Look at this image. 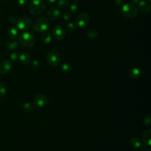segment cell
Instances as JSON below:
<instances>
[{
  "label": "cell",
  "mask_w": 151,
  "mask_h": 151,
  "mask_svg": "<svg viewBox=\"0 0 151 151\" xmlns=\"http://www.w3.org/2000/svg\"><path fill=\"white\" fill-rule=\"evenodd\" d=\"M115 4L117 5H121L123 4L124 0H114Z\"/></svg>",
  "instance_id": "obj_33"
},
{
  "label": "cell",
  "mask_w": 151,
  "mask_h": 151,
  "mask_svg": "<svg viewBox=\"0 0 151 151\" xmlns=\"http://www.w3.org/2000/svg\"><path fill=\"white\" fill-rule=\"evenodd\" d=\"M150 135H151L150 129H147L145 130L142 134V138L146 145L150 146Z\"/></svg>",
  "instance_id": "obj_16"
},
{
  "label": "cell",
  "mask_w": 151,
  "mask_h": 151,
  "mask_svg": "<svg viewBox=\"0 0 151 151\" xmlns=\"http://www.w3.org/2000/svg\"><path fill=\"white\" fill-rule=\"evenodd\" d=\"M69 2V0H59L58 5L61 8H65L68 5Z\"/></svg>",
  "instance_id": "obj_25"
},
{
  "label": "cell",
  "mask_w": 151,
  "mask_h": 151,
  "mask_svg": "<svg viewBox=\"0 0 151 151\" xmlns=\"http://www.w3.org/2000/svg\"><path fill=\"white\" fill-rule=\"evenodd\" d=\"M31 65L32 67L37 68L38 67H39V66H40V63L38 60H34L31 61Z\"/></svg>",
  "instance_id": "obj_29"
},
{
  "label": "cell",
  "mask_w": 151,
  "mask_h": 151,
  "mask_svg": "<svg viewBox=\"0 0 151 151\" xmlns=\"http://www.w3.org/2000/svg\"><path fill=\"white\" fill-rule=\"evenodd\" d=\"M137 9L143 14H147L150 10V5L144 1H139L137 5Z\"/></svg>",
  "instance_id": "obj_12"
},
{
  "label": "cell",
  "mask_w": 151,
  "mask_h": 151,
  "mask_svg": "<svg viewBox=\"0 0 151 151\" xmlns=\"http://www.w3.org/2000/svg\"><path fill=\"white\" fill-rule=\"evenodd\" d=\"M60 55L58 51L53 50H51L48 54L47 60L48 63L51 66L58 65L60 63Z\"/></svg>",
  "instance_id": "obj_5"
},
{
  "label": "cell",
  "mask_w": 151,
  "mask_h": 151,
  "mask_svg": "<svg viewBox=\"0 0 151 151\" xmlns=\"http://www.w3.org/2000/svg\"><path fill=\"white\" fill-rule=\"evenodd\" d=\"M8 35L10 38H15L18 35V29L14 27H10L8 30Z\"/></svg>",
  "instance_id": "obj_18"
},
{
  "label": "cell",
  "mask_w": 151,
  "mask_h": 151,
  "mask_svg": "<svg viewBox=\"0 0 151 151\" xmlns=\"http://www.w3.org/2000/svg\"><path fill=\"white\" fill-rule=\"evenodd\" d=\"M61 15V11L59 8L52 6L50 8L47 12V16L51 20H56Z\"/></svg>",
  "instance_id": "obj_10"
},
{
  "label": "cell",
  "mask_w": 151,
  "mask_h": 151,
  "mask_svg": "<svg viewBox=\"0 0 151 151\" xmlns=\"http://www.w3.org/2000/svg\"><path fill=\"white\" fill-rule=\"evenodd\" d=\"M122 12L123 16L128 18H134L137 15L136 6L131 2L124 4L122 7Z\"/></svg>",
  "instance_id": "obj_2"
},
{
  "label": "cell",
  "mask_w": 151,
  "mask_h": 151,
  "mask_svg": "<svg viewBox=\"0 0 151 151\" xmlns=\"http://www.w3.org/2000/svg\"><path fill=\"white\" fill-rule=\"evenodd\" d=\"M6 94V90L4 86H0V97H3Z\"/></svg>",
  "instance_id": "obj_30"
},
{
  "label": "cell",
  "mask_w": 151,
  "mask_h": 151,
  "mask_svg": "<svg viewBox=\"0 0 151 151\" xmlns=\"http://www.w3.org/2000/svg\"><path fill=\"white\" fill-rule=\"evenodd\" d=\"M70 8L71 11H72L73 12H77L78 9V5L76 2H73L71 4Z\"/></svg>",
  "instance_id": "obj_27"
},
{
  "label": "cell",
  "mask_w": 151,
  "mask_h": 151,
  "mask_svg": "<svg viewBox=\"0 0 151 151\" xmlns=\"http://www.w3.org/2000/svg\"><path fill=\"white\" fill-rule=\"evenodd\" d=\"M19 53L18 52H14L11 54L10 55V61L12 62H16L19 60Z\"/></svg>",
  "instance_id": "obj_23"
},
{
  "label": "cell",
  "mask_w": 151,
  "mask_h": 151,
  "mask_svg": "<svg viewBox=\"0 0 151 151\" xmlns=\"http://www.w3.org/2000/svg\"><path fill=\"white\" fill-rule=\"evenodd\" d=\"M9 21L10 22L12 23V24H15L18 21V19H17V17L15 15H11L9 17Z\"/></svg>",
  "instance_id": "obj_31"
},
{
  "label": "cell",
  "mask_w": 151,
  "mask_h": 151,
  "mask_svg": "<svg viewBox=\"0 0 151 151\" xmlns=\"http://www.w3.org/2000/svg\"><path fill=\"white\" fill-rule=\"evenodd\" d=\"M146 151H150V149H148L147 150H146Z\"/></svg>",
  "instance_id": "obj_37"
},
{
  "label": "cell",
  "mask_w": 151,
  "mask_h": 151,
  "mask_svg": "<svg viewBox=\"0 0 151 151\" xmlns=\"http://www.w3.org/2000/svg\"><path fill=\"white\" fill-rule=\"evenodd\" d=\"M131 1L134 3H138L140 1V0H131Z\"/></svg>",
  "instance_id": "obj_35"
},
{
  "label": "cell",
  "mask_w": 151,
  "mask_h": 151,
  "mask_svg": "<svg viewBox=\"0 0 151 151\" xmlns=\"http://www.w3.org/2000/svg\"><path fill=\"white\" fill-rule=\"evenodd\" d=\"M146 1H148L149 2H151V0H146Z\"/></svg>",
  "instance_id": "obj_36"
},
{
  "label": "cell",
  "mask_w": 151,
  "mask_h": 151,
  "mask_svg": "<svg viewBox=\"0 0 151 151\" xmlns=\"http://www.w3.org/2000/svg\"><path fill=\"white\" fill-rule=\"evenodd\" d=\"M41 41L44 44H48L51 41V35L50 32H44L41 37Z\"/></svg>",
  "instance_id": "obj_19"
},
{
  "label": "cell",
  "mask_w": 151,
  "mask_h": 151,
  "mask_svg": "<svg viewBox=\"0 0 151 151\" xmlns=\"http://www.w3.org/2000/svg\"><path fill=\"white\" fill-rule=\"evenodd\" d=\"M130 143L133 146H134V147H136V148H139V147H141V146L142 145V143L140 140L137 137L132 138L130 140Z\"/></svg>",
  "instance_id": "obj_21"
},
{
  "label": "cell",
  "mask_w": 151,
  "mask_h": 151,
  "mask_svg": "<svg viewBox=\"0 0 151 151\" xmlns=\"http://www.w3.org/2000/svg\"><path fill=\"white\" fill-rule=\"evenodd\" d=\"M18 3L21 6H27L28 4V0H18Z\"/></svg>",
  "instance_id": "obj_32"
},
{
  "label": "cell",
  "mask_w": 151,
  "mask_h": 151,
  "mask_svg": "<svg viewBox=\"0 0 151 151\" xmlns=\"http://www.w3.org/2000/svg\"><path fill=\"white\" fill-rule=\"evenodd\" d=\"M6 46L8 49L11 50H14L19 47V42L15 38H10L6 44Z\"/></svg>",
  "instance_id": "obj_14"
},
{
  "label": "cell",
  "mask_w": 151,
  "mask_h": 151,
  "mask_svg": "<svg viewBox=\"0 0 151 151\" xmlns=\"http://www.w3.org/2000/svg\"><path fill=\"white\" fill-rule=\"evenodd\" d=\"M87 37L90 39H96L99 35L98 32L94 29H90L87 32Z\"/></svg>",
  "instance_id": "obj_20"
},
{
  "label": "cell",
  "mask_w": 151,
  "mask_h": 151,
  "mask_svg": "<svg viewBox=\"0 0 151 151\" xmlns=\"http://www.w3.org/2000/svg\"><path fill=\"white\" fill-rule=\"evenodd\" d=\"M28 8L31 14L37 17L44 12L45 5L42 0H32L29 5Z\"/></svg>",
  "instance_id": "obj_1"
},
{
  "label": "cell",
  "mask_w": 151,
  "mask_h": 151,
  "mask_svg": "<svg viewBox=\"0 0 151 151\" xmlns=\"http://www.w3.org/2000/svg\"><path fill=\"white\" fill-rule=\"evenodd\" d=\"M129 76L132 79H137L141 76V71L137 68H132L129 71Z\"/></svg>",
  "instance_id": "obj_15"
},
{
  "label": "cell",
  "mask_w": 151,
  "mask_h": 151,
  "mask_svg": "<svg viewBox=\"0 0 151 151\" xmlns=\"http://www.w3.org/2000/svg\"><path fill=\"white\" fill-rule=\"evenodd\" d=\"M19 42L25 47H31L35 43V37L30 32H24L20 34Z\"/></svg>",
  "instance_id": "obj_3"
},
{
  "label": "cell",
  "mask_w": 151,
  "mask_h": 151,
  "mask_svg": "<svg viewBox=\"0 0 151 151\" xmlns=\"http://www.w3.org/2000/svg\"><path fill=\"white\" fill-rule=\"evenodd\" d=\"M74 1H81V0H74Z\"/></svg>",
  "instance_id": "obj_38"
},
{
  "label": "cell",
  "mask_w": 151,
  "mask_h": 151,
  "mask_svg": "<svg viewBox=\"0 0 151 151\" xmlns=\"http://www.w3.org/2000/svg\"><path fill=\"white\" fill-rule=\"evenodd\" d=\"M45 1L48 3H53V2H55L57 0H45Z\"/></svg>",
  "instance_id": "obj_34"
},
{
  "label": "cell",
  "mask_w": 151,
  "mask_h": 151,
  "mask_svg": "<svg viewBox=\"0 0 151 151\" xmlns=\"http://www.w3.org/2000/svg\"><path fill=\"white\" fill-rule=\"evenodd\" d=\"M71 15L70 13L69 12H64L63 14V18L64 19V20L65 21H69L71 19Z\"/></svg>",
  "instance_id": "obj_28"
},
{
  "label": "cell",
  "mask_w": 151,
  "mask_h": 151,
  "mask_svg": "<svg viewBox=\"0 0 151 151\" xmlns=\"http://www.w3.org/2000/svg\"><path fill=\"white\" fill-rule=\"evenodd\" d=\"M48 103V97L44 94L37 95L34 99V104L36 107L42 108L45 107Z\"/></svg>",
  "instance_id": "obj_7"
},
{
  "label": "cell",
  "mask_w": 151,
  "mask_h": 151,
  "mask_svg": "<svg viewBox=\"0 0 151 151\" xmlns=\"http://www.w3.org/2000/svg\"><path fill=\"white\" fill-rule=\"evenodd\" d=\"M49 27L48 21L43 17L37 18L33 22V28L37 32L46 31Z\"/></svg>",
  "instance_id": "obj_4"
},
{
  "label": "cell",
  "mask_w": 151,
  "mask_h": 151,
  "mask_svg": "<svg viewBox=\"0 0 151 151\" xmlns=\"http://www.w3.org/2000/svg\"><path fill=\"white\" fill-rule=\"evenodd\" d=\"M60 68H61V70L63 71L64 72L68 73V72L71 71V65L69 63H63L61 65Z\"/></svg>",
  "instance_id": "obj_22"
},
{
  "label": "cell",
  "mask_w": 151,
  "mask_h": 151,
  "mask_svg": "<svg viewBox=\"0 0 151 151\" xmlns=\"http://www.w3.org/2000/svg\"><path fill=\"white\" fill-rule=\"evenodd\" d=\"M21 109L24 112L28 113V112H31L33 110L34 107H33V105L31 103L27 102V103H25L22 104Z\"/></svg>",
  "instance_id": "obj_17"
},
{
  "label": "cell",
  "mask_w": 151,
  "mask_h": 151,
  "mask_svg": "<svg viewBox=\"0 0 151 151\" xmlns=\"http://www.w3.org/2000/svg\"><path fill=\"white\" fill-rule=\"evenodd\" d=\"M65 29L62 26H55L52 30L53 38L58 41H61L65 36Z\"/></svg>",
  "instance_id": "obj_9"
},
{
  "label": "cell",
  "mask_w": 151,
  "mask_h": 151,
  "mask_svg": "<svg viewBox=\"0 0 151 151\" xmlns=\"http://www.w3.org/2000/svg\"><path fill=\"white\" fill-rule=\"evenodd\" d=\"M143 123L145 126H150L151 125V118H150V115H147L146 116L143 120Z\"/></svg>",
  "instance_id": "obj_26"
},
{
  "label": "cell",
  "mask_w": 151,
  "mask_h": 151,
  "mask_svg": "<svg viewBox=\"0 0 151 151\" xmlns=\"http://www.w3.org/2000/svg\"><path fill=\"white\" fill-rule=\"evenodd\" d=\"M66 29L70 32H73L76 29V26L73 22H69L66 24L65 25Z\"/></svg>",
  "instance_id": "obj_24"
},
{
  "label": "cell",
  "mask_w": 151,
  "mask_h": 151,
  "mask_svg": "<svg viewBox=\"0 0 151 151\" xmlns=\"http://www.w3.org/2000/svg\"><path fill=\"white\" fill-rule=\"evenodd\" d=\"M19 59L21 63L23 64H27L31 61V57L29 53L27 52H23L19 54Z\"/></svg>",
  "instance_id": "obj_13"
},
{
  "label": "cell",
  "mask_w": 151,
  "mask_h": 151,
  "mask_svg": "<svg viewBox=\"0 0 151 151\" xmlns=\"http://www.w3.org/2000/svg\"><path fill=\"white\" fill-rule=\"evenodd\" d=\"M11 61L9 60H4L0 63V73L2 74H7L12 68Z\"/></svg>",
  "instance_id": "obj_11"
},
{
  "label": "cell",
  "mask_w": 151,
  "mask_h": 151,
  "mask_svg": "<svg viewBox=\"0 0 151 151\" xmlns=\"http://www.w3.org/2000/svg\"><path fill=\"white\" fill-rule=\"evenodd\" d=\"M90 21L89 16L86 12L80 13L77 17L76 24L80 28H84L88 25Z\"/></svg>",
  "instance_id": "obj_6"
},
{
  "label": "cell",
  "mask_w": 151,
  "mask_h": 151,
  "mask_svg": "<svg viewBox=\"0 0 151 151\" xmlns=\"http://www.w3.org/2000/svg\"><path fill=\"white\" fill-rule=\"evenodd\" d=\"M17 27L21 30H27L31 27V20L28 17H22L17 22Z\"/></svg>",
  "instance_id": "obj_8"
}]
</instances>
